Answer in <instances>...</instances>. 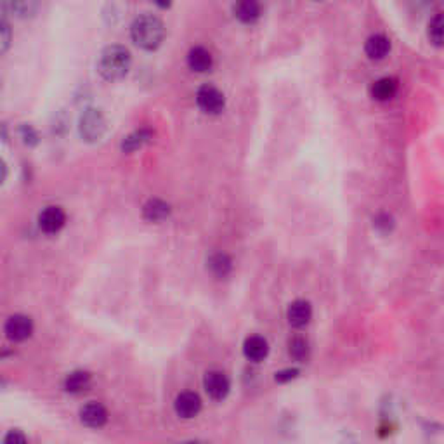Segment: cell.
Segmentation results:
<instances>
[{
  "label": "cell",
  "mask_w": 444,
  "mask_h": 444,
  "mask_svg": "<svg viewBox=\"0 0 444 444\" xmlns=\"http://www.w3.org/2000/svg\"><path fill=\"white\" fill-rule=\"evenodd\" d=\"M2 444H28V439H26V435L23 434L21 430L13 429V430L7 432L6 438H4Z\"/></svg>",
  "instance_id": "484cf974"
},
{
  "label": "cell",
  "mask_w": 444,
  "mask_h": 444,
  "mask_svg": "<svg viewBox=\"0 0 444 444\" xmlns=\"http://www.w3.org/2000/svg\"><path fill=\"white\" fill-rule=\"evenodd\" d=\"M38 7H40V4L31 2V0H19V2L9 0V2L0 4V11H2L6 16H11V18H16V19L33 18V16L37 14Z\"/></svg>",
  "instance_id": "30bf717a"
},
{
  "label": "cell",
  "mask_w": 444,
  "mask_h": 444,
  "mask_svg": "<svg viewBox=\"0 0 444 444\" xmlns=\"http://www.w3.org/2000/svg\"><path fill=\"white\" fill-rule=\"evenodd\" d=\"M365 51L370 59H383L391 51V40L382 33L371 35V37L366 40Z\"/></svg>",
  "instance_id": "e0dca14e"
},
{
  "label": "cell",
  "mask_w": 444,
  "mask_h": 444,
  "mask_svg": "<svg viewBox=\"0 0 444 444\" xmlns=\"http://www.w3.org/2000/svg\"><path fill=\"white\" fill-rule=\"evenodd\" d=\"M187 66L196 71V73H207L214 66V58H212L210 51H207L205 47H193L187 53Z\"/></svg>",
  "instance_id": "4fadbf2b"
},
{
  "label": "cell",
  "mask_w": 444,
  "mask_h": 444,
  "mask_svg": "<svg viewBox=\"0 0 444 444\" xmlns=\"http://www.w3.org/2000/svg\"><path fill=\"white\" fill-rule=\"evenodd\" d=\"M174 408H175V413H177L181 418H186V420L195 418L196 415L202 411V399H200V396L196 394V392H191V391L181 392V394L175 398Z\"/></svg>",
  "instance_id": "9c48e42d"
},
{
  "label": "cell",
  "mask_w": 444,
  "mask_h": 444,
  "mask_svg": "<svg viewBox=\"0 0 444 444\" xmlns=\"http://www.w3.org/2000/svg\"><path fill=\"white\" fill-rule=\"evenodd\" d=\"M443 28H444V23H443V14H438L434 19L429 23V37L432 42L435 43V46H441L443 43Z\"/></svg>",
  "instance_id": "603a6c76"
},
{
  "label": "cell",
  "mask_w": 444,
  "mask_h": 444,
  "mask_svg": "<svg viewBox=\"0 0 444 444\" xmlns=\"http://www.w3.org/2000/svg\"><path fill=\"white\" fill-rule=\"evenodd\" d=\"M19 134H21L23 143H25L26 146H37L38 144V134L31 125H26V123H23V125L19 127Z\"/></svg>",
  "instance_id": "cb8c5ba5"
},
{
  "label": "cell",
  "mask_w": 444,
  "mask_h": 444,
  "mask_svg": "<svg viewBox=\"0 0 444 444\" xmlns=\"http://www.w3.org/2000/svg\"><path fill=\"white\" fill-rule=\"evenodd\" d=\"M181 444H202L200 441H187V443H181Z\"/></svg>",
  "instance_id": "f546056e"
},
{
  "label": "cell",
  "mask_w": 444,
  "mask_h": 444,
  "mask_svg": "<svg viewBox=\"0 0 444 444\" xmlns=\"http://www.w3.org/2000/svg\"><path fill=\"white\" fill-rule=\"evenodd\" d=\"M299 373H301V371H299L297 368H285V370H282V371H276L274 380L278 383H286V382H290V380L297 378Z\"/></svg>",
  "instance_id": "d4e9b609"
},
{
  "label": "cell",
  "mask_w": 444,
  "mask_h": 444,
  "mask_svg": "<svg viewBox=\"0 0 444 444\" xmlns=\"http://www.w3.org/2000/svg\"><path fill=\"white\" fill-rule=\"evenodd\" d=\"M66 214L61 207H46L38 215V227L46 234H56L65 227Z\"/></svg>",
  "instance_id": "8992f818"
},
{
  "label": "cell",
  "mask_w": 444,
  "mask_h": 444,
  "mask_svg": "<svg viewBox=\"0 0 444 444\" xmlns=\"http://www.w3.org/2000/svg\"><path fill=\"white\" fill-rule=\"evenodd\" d=\"M132 42L143 51H157L165 38V25L155 14H141L130 25Z\"/></svg>",
  "instance_id": "6da1fadb"
},
{
  "label": "cell",
  "mask_w": 444,
  "mask_h": 444,
  "mask_svg": "<svg viewBox=\"0 0 444 444\" xmlns=\"http://www.w3.org/2000/svg\"><path fill=\"white\" fill-rule=\"evenodd\" d=\"M33 334V321L25 314H14L7 319L6 335L13 342H23Z\"/></svg>",
  "instance_id": "52a82bcc"
},
{
  "label": "cell",
  "mask_w": 444,
  "mask_h": 444,
  "mask_svg": "<svg viewBox=\"0 0 444 444\" xmlns=\"http://www.w3.org/2000/svg\"><path fill=\"white\" fill-rule=\"evenodd\" d=\"M243 354L252 363H261L269 354V344L261 335H252L243 344Z\"/></svg>",
  "instance_id": "7c38bea8"
},
{
  "label": "cell",
  "mask_w": 444,
  "mask_h": 444,
  "mask_svg": "<svg viewBox=\"0 0 444 444\" xmlns=\"http://www.w3.org/2000/svg\"><path fill=\"white\" fill-rule=\"evenodd\" d=\"M11 42H13V28L9 21L0 16V56H4L9 51Z\"/></svg>",
  "instance_id": "7402d4cb"
},
{
  "label": "cell",
  "mask_w": 444,
  "mask_h": 444,
  "mask_svg": "<svg viewBox=\"0 0 444 444\" xmlns=\"http://www.w3.org/2000/svg\"><path fill=\"white\" fill-rule=\"evenodd\" d=\"M398 92V80L392 77H382L371 86V95L377 101H389Z\"/></svg>",
  "instance_id": "ffe728a7"
},
{
  "label": "cell",
  "mask_w": 444,
  "mask_h": 444,
  "mask_svg": "<svg viewBox=\"0 0 444 444\" xmlns=\"http://www.w3.org/2000/svg\"><path fill=\"white\" fill-rule=\"evenodd\" d=\"M6 179H7V165H6V162L0 158V186H2Z\"/></svg>",
  "instance_id": "83f0119b"
},
{
  "label": "cell",
  "mask_w": 444,
  "mask_h": 444,
  "mask_svg": "<svg viewBox=\"0 0 444 444\" xmlns=\"http://www.w3.org/2000/svg\"><path fill=\"white\" fill-rule=\"evenodd\" d=\"M288 354L299 363L307 361V358H309V344H307V340L299 337V335L290 339V342H288Z\"/></svg>",
  "instance_id": "44dd1931"
},
{
  "label": "cell",
  "mask_w": 444,
  "mask_h": 444,
  "mask_svg": "<svg viewBox=\"0 0 444 444\" xmlns=\"http://www.w3.org/2000/svg\"><path fill=\"white\" fill-rule=\"evenodd\" d=\"M92 387V375L86 370H75L66 375L65 391L70 394H83Z\"/></svg>",
  "instance_id": "5bb4252c"
},
{
  "label": "cell",
  "mask_w": 444,
  "mask_h": 444,
  "mask_svg": "<svg viewBox=\"0 0 444 444\" xmlns=\"http://www.w3.org/2000/svg\"><path fill=\"white\" fill-rule=\"evenodd\" d=\"M233 13L236 18L245 25H254L259 18H261V6L254 0H245V2H238L233 7Z\"/></svg>",
  "instance_id": "ac0fdd59"
},
{
  "label": "cell",
  "mask_w": 444,
  "mask_h": 444,
  "mask_svg": "<svg viewBox=\"0 0 444 444\" xmlns=\"http://www.w3.org/2000/svg\"><path fill=\"white\" fill-rule=\"evenodd\" d=\"M80 422L89 429H101L108 422V410L101 403H87L80 410Z\"/></svg>",
  "instance_id": "ba28073f"
},
{
  "label": "cell",
  "mask_w": 444,
  "mask_h": 444,
  "mask_svg": "<svg viewBox=\"0 0 444 444\" xmlns=\"http://www.w3.org/2000/svg\"><path fill=\"white\" fill-rule=\"evenodd\" d=\"M106 118L105 113L98 108H87L78 118L80 138L86 143H98L106 134Z\"/></svg>",
  "instance_id": "3957f363"
},
{
  "label": "cell",
  "mask_w": 444,
  "mask_h": 444,
  "mask_svg": "<svg viewBox=\"0 0 444 444\" xmlns=\"http://www.w3.org/2000/svg\"><path fill=\"white\" fill-rule=\"evenodd\" d=\"M130 65L132 56L123 46H108L98 58V71L106 82H120L125 78Z\"/></svg>",
  "instance_id": "7a4b0ae2"
},
{
  "label": "cell",
  "mask_w": 444,
  "mask_h": 444,
  "mask_svg": "<svg viewBox=\"0 0 444 444\" xmlns=\"http://www.w3.org/2000/svg\"><path fill=\"white\" fill-rule=\"evenodd\" d=\"M170 205L160 198H151L144 203L143 217L148 222H162L170 215Z\"/></svg>",
  "instance_id": "9a60e30c"
},
{
  "label": "cell",
  "mask_w": 444,
  "mask_h": 444,
  "mask_svg": "<svg viewBox=\"0 0 444 444\" xmlns=\"http://www.w3.org/2000/svg\"><path fill=\"white\" fill-rule=\"evenodd\" d=\"M153 139V130L150 129H138L132 134L123 138L122 141V151L123 153H134V151L141 150L144 144H148Z\"/></svg>",
  "instance_id": "d6986e66"
},
{
  "label": "cell",
  "mask_w": 444,
  "mask_h": 444,
  "mask_svg": "<svg viewBox=\"0 0 444 444\" xmlns=\"http://www.w3.org/2000/svg\"><path fill=\"white\" fill-rule=\"evenodd\" d=\"M207 267H209L212 276L222 279L226 276H229L231 271H233V261L224 252H215V254L210 255L209 261H207Z\"/></svg>",
  "instance_id": "2e32d148"
},
{
  "label": "cell",
  "mask_w": 444,
  "mask_h": 444,
  "mask_svg": "<svg viewBox=\"0 0 444 444\" xmlns=\"http://www.w3.org/2000/svg\"><path fill=\"white\" fill-rule=\"evenodd\" d=\"M196 103H198L200 110L209 115H219L226 106L224 94L214 86L200 87L198 92H196Z\"/></svg>",
  "instance_id": "277c9868"
},
{
  "label": "cell",
  "mask_w": 444,
  "mask_h": 444,
  "mask_svg": "<svg viewBox=\"0 0 444 444\" xmlns=\"http://www.w3.org/2000/svg\"><path fill=\"white\" fill-rule=\"evenodd\" d=\"M286 318L290 326L294 328L307 326L309 325L311 318H313V307H311V304L307 301L299 299V301H294L290 304V307H288L286 311Z\"/></svg>",
  "instance_id": "8fae6325"
},
{
  "label": "cell",
  "mask_w": 444,
  "mask_h": 444,
  "mask_svg": "<svg viewBox=\"0 0 444 444\" xmlns=\"http://www.w3.org/2000/svg\"><path fill=\"white\" fill-rule=\"evenodd\" d=\"M375 227H377L378 231H382V233H389L392 227H394V221H392L389 214H382L375 219Z\"/></svg>",
  "instance_id": "4316f807"
},
{
  "label": "cell",
  "mask_w": 444,
  "mask_h": 444,
  "mask_svg": "<svg viewBox=\"0 0 444 444\" xmlns=\"http://www.w3.org/2000/svg\"><path fill=\"white\" fill-rule=\"evenodd\" d=\"M203 387L214 401H222L229 394L231 382L221 370H210L203 377Z\"/></svg>",
  "instance_id": "5b68a950"
},
{
  "label": "cell",
  "mask_w": 444,
  "mask_h": 444,
  "mask_svg": "<svg viewBox=\"0 0 444 444\" xmlns=\"http://www.w3.org/2000/svg\"><path fill=\"white\" fill-rule=\"evenodd\" d=\"M6 386H7V380H6V378H4V377H2V375H0V391H2V389H4V387H6Z\"/></svg>",
  "instance_id": "f1b7e54d"
}]
</instances>
